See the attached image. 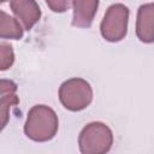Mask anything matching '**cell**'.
Masks as SVG:
<instances>
[{
  "instance_id": "obj_6",
  "label": "cell",
  "mask_w": 154,
  "mask_h": 154,
  "mask_svg": "<svg viewBox=\"0 0 154 154\" xmlns=\"http://www.w3.org/2000/svg\"><path fill=\"white\" fill-rule=\"evenodd\" d=\"M10 7L13 14L20 19L25 30H30L41 18V8L34 0H12Z\"/></svg>"
},
{
  "instance_id": "obj_4",
  "label": "cell",
  "mask_w": 154,
  "mask_h": 154,
  "mask_svg": "<svg viewBox=\"0 0 154 154\" xmlns=\"http://www.w3.org/2000/svg\"><path fill=\"white\" fill-rule=\"evenodd\" d=\"M129 7L124 4H113L111 5L101 20L100 32L102 37L108 42H119L128 34L129 24Z\"/></svg>"
},
{
  "instance_id": "obj_9",
  "label": "cell",
  "mask_w": 154,
  "mask_h": 154,
  "mask_svg": "<svg viewBox=\"0 0 154 154\" xmlns=\"http://www.w3.org/2000/svg\"><path fill=\"white\" fill-rule=\"evenodd\" d=\"M23 34L24 29L19 20L0 10V37L2 40H19Z\"/></svg>"
},
{
  "instance_id": "obj_3",
  "label": "cell",
  "mask_w": 154,
  "mask_h": 154,
  "mask_svg": "<svg viewBox=\"0 0 154 154\" xmlns=\"http://www.w3.org/2000/svg\"><path fill=\"white\" fill-rule=\"evenodd\" d=\"M58 95L61 105L71 112L82 111L93 101L91 85L79 77H73L63 82Z\"/></svg>"
},
{
  "instance_id": "obj_7",
  "label": "cell",
  "mask_w": 154,
  "mask_h": 154,
  "mask_svg": "<svg viewBox=\"0 0 154 154\" xmlns=\"http://www.w3.org/2000/svg\"><path fill=\"white\" fill-rule=\"evenodd\" d=\"M17 84L11 79L2 78L0 81V118L1 129L4 130L10 119V109L19 103V97L17 96Z\"/></svg>"
},
{
  "instance_id": "obj_5",
  "label": "cell",
  "mask_w": 154,
  "mask_h": 154,
  "mask_svg": "<svg viewBox=\"0 0 154 154\" xmlns=\"http://www.w3.org/2000/svg\"><path fill=\"white\" fill-rule=\"evenodd\" d=\"M136 35L143 43L154 42V2L138 7L136 17Z\"/></svg>"
},
{
  "instance_id": "obj_8",
  "label": "cell",
  "mask_w": 154,
  "mask_h": 154,
  "mask_svg": "<svg viewBox=\"0 0 154 154\" xmlns=\"http://www.w3.org/2000/svg\"><path fill=\"white\" fill-rule=\"evenodd\" d=\"M97 0H75L72 1V22L71 24L77 28H89L97 12Z\"/></svg>"
},
{
  "instance_id": "obj_2",
  "label": "cell",
  "mask_w": 154,
  "mask_h": 154,
  "mask_svg": "<svg viewBox=\"0 0 154 154\" xmlns=\"http://www.w3.org/2000/svg\"><path fill=\"white\" fill-rule=\"evenodd\" d=\"M112 144L113 132L101 122L87 124L78 136V147L82 154H107Z\"/></svg>"
},
{
  "instance_id": "obj_1",
  "label": "cell",
  "mask_w": 154,
  "mask_h": 154,
  "mask_svg": "<svg viewBox=\"0 0 154 154\" xmlns=\"http://www.w3.org/2000/svg\"><path fill=\"white\" fill-rule=\"evenodd\" d=\"M59 119L53 108L47 105L32 106L26 116L24 134L35 142L51 141L58 132Z\"/></svg>"
},
{
  "instance_id": "obj_10",
  "label": "cell",
  "mask_w": 154,
  "mask_h": 154,
  "mask_svg": "<svg viewBox=\"0 0 154 154\" xmlns=\"http://www.w3.org/2000/svg\"><path fill=\"white\" fill-rule=\"evenodd\" d=\"M14 63V53L13 48L10 43L1 41L0 43V70L6 71L8 70Z\"/></svg>"
},
{
  "instance_id": "obj_11",
  "label": "cell",
  "mask_w": 154,
  "mask_h": 154,
  "mask_svg": "<svg viewBox=\"0 0 154 154\" xmlns=\"http://www.w3.org/2000/svg\"><path fill=\"white\" fill-rule=\"evenodd\" d=\"M46 4L53 12H59V13L65 12L70 6H72V1H67V0H47Z\"/></svg>"
}]
</instances>
